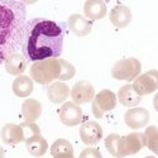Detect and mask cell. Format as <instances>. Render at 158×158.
<instances>
[{"label": "cell", "instance_id": "cell-20", "mask_svg": "<svg viewBox=\"0 0 158 158\" xmlns=\"http://www.w3.org/2000/svg\"><path fill=\"white\" fill-rule=\"evenodd\" d=\"M5 70L13 76L23 75L27 70V60L19 53H13L5 60Z\"/></svg>", "mask_w": 158, "mask_h": 158}, {"label": "cell", "instance_id": "cell-13", "mask_svg": "<svg viewBox=\"0 0 158 158\" xmlns=\"http://www.w3.org/2000/svg\"><path fill=\"white\" fill-rule=\"evenodd\" d=\"M70 95V87L62 81L52 82L47 87L48 100L53 104H62Z\"/></svg>", "mask_w": 158, "mask_h": 158}, {"label": "cell", "instance_id": "cell-18", "mask_svg": "<svg viewBox=\"0 0 158 158\" xmlns=\"http://www.w3.org/2000/svg\"><path fill=\"white\" fill-rule=\"evenodd\" d=\"M22 114L27 123H34L42 114V104L35 99H27L22 105Z\"/></svg>", "mask_w": 158, "mask_h": 158}, {"label": "cell", "instance_id": "cell-7", "mask_svg": "<svg viewBox=\"0 0 158 158\" xmlns=\"http://www.w3.org/2000/svg\"><path fill=\"white\" fill-rule=\"evenodd\" d=\"M58 116L62 124H64L66 127H75L82 122L84 114H82V109L77 104L72 101H67L60 108Z\"/></svg>", "mask_w": 158, "mask_h": 158}, {"label": "cell", "instance_id": "cell-29", "mask_svg": "<svg viewBox=\"0 0 158 158\" xmlns=\"http://www.w3.org/2000/svg\"><path fill=\"white\" fill-rule=\"evenodd\" d=\"M144 158H156V157H153V156H149V157H144Z\"/></svg>", "mask_w": 158, "mask_h": 158}, {"label": "cell", "instance_id": "cell-4", "mask_svg": "<svg viewBox=\"0 0 158 158\" xmlns=\"http://www.w3.org/2000/svg\"><path fill=\"white\" fill-rule=\"evenodd\" d=\"M142 64L139 60L134 57L119 60L111 69V76L115 80H125V81H134L140 75Z\"/></svg>", "mask_w": 158, "mask_h": 158}, {"label": "cell", "instance_id": "cell-25", "mask_svg": "<svg viewBox=\"0 0 158 158\" xmlns=\"http://www.w3.org/2000/svg\"><path fill=\"white\" fill-rule=\"evenodd\" d=\"M58 63H60V67H61V73L58 80L63 81H67L70 78H72V76H75L76 73V69L72 63H70L69 61H66L63 58H58Z\"/></svg>", "mask_w": 158, "mask_h": 158}, {"label": "cell", "instance_id": "cell-1", "mask_svg": "<svg viewBox=\"0 0 158 158\" xmlns=\"http://www.w3.org/2000/svg\"><path fill=\"white\" fill-rule=\"evenodd\" d=\"M25 41V53L28 60L37 62L48 58H57L63 46L64 32L56 22L47 19H34L29 22Z\"/></svg>", "mask_w": 158, "mask_h": 158}, {"label": "cell", "instance_id": "cell-23", "mask_svg": "<svg viewBox=\"0 0 158 158\" xmlns=\"http://www.w3.org/2000/svg\"><path fill=\"white\" fill-rule=\"evenodd\" d=\"M124 144H125V153L127 156L138 153L146 144H144V135L143 133H130L127 137H124Z\"/></svg>", "mask_w": 158, "mask_h": 158}, {"label": "cell", "instance_id": "cell-17", "mask_svg": "<svg viewBox=\"0 0 158 158\" xmlns=\"http://www.w3.org/2000/svg\"><path fill=\"white\" fill-rule=\"evenodd\" d=\"M13 93H14L18 98H27L29 96L33 90H34V84L33 80L29 76H18L11 85Z\"/></svg>", "mask_w": 158, "mask_h": 158}, {"label": "cell", "instance_id": "cell-10", "mask_svg": "<svg viewBox=\"0 0 158 158\" xmlns=\"http://www.w3.org/2000/svg\"><path fill=\"white\" fill-rule=\"evenodd\" d=\"M124 122L130 129L144 128L149 122V113L143 108H131L125 113Z\"/></svg>", "mask_w": 158, "mask_h": 158}, {"label": "cell", "instance_id": "cell-28", "mask_svg": "<svg viewBox=\"0 0 158 158\" xmlns=\"http://www.w3.org/2000/svg\"><path fill=\"white\" fill-rule=\"evenodd\" d=\"M0 158H4V149L0 147Z\"/></svg>", "mask_w": 158, "mask_h": 158}, {"label": "cell", "instance_id": "cell-26", "mask_svg": "<svg viewBox=\"0 0 158 158\" xmlns=\"http://www.w3.org/2000/svg\"><path fill=\"white\" fill-rule=\"evenodd\" d=\"M20 128L23 129V133H24V139H28L34 135H41V129L35 123H23L20 125Z\"/></svg>", "mask_w": 158, "mask_h": 158}, {"label": "cell", "instance_id": "cell-24", "mask_svg": "<svg viewBox=\"0 0 158 158\" xmlns=\"http://www.w3.org/2000/svg\"><path fill=\"white\" fill-rule=\"evenodd\" d=\"M144 135V144L154 153L158 152V143H157V138H158V130L157 127H148L146 129V131L143 133Z\"/></svg>", "mask_w": 158, "mask_h": 158}, {"label": "cell", "instance_id": "cell-2", "mask_svg": "<svg viewBox=\"0 0 158 158\" xmlns=\"http://www.w3.org/2000/svg\"><path fill=\"white\" fill-rule=\"evenodd\" d=\"M24 17L20 3L0 4V63L17 53L23 44Z\"/></svg>", "mask_w": 158, "mask_h": 158}, {"label": "cell", "instance_id": "cell-3", "mask_svg": "<svg viewBox=\"0 0 158 158\" xmlns=\"http://www.w3.org/2000/svg\"><path fill=\"white\" fill-rule=\"evenodd\" d=\"M61 67L58 58H48L43 61H37L31 66L29 76L32 80L41 85L52 84L60 77Z\"/></svg>", "mask_w": 158, "mask_h": 158}, {"label": "cell", "instance_id": "cell-22", "mask_svg": "<svg viewBox=\"0 0 158 158\" xmlns=\"http://www.w3.org/2000/svg\"><path fill=\"white\" fill-rule=\"evenodd\" d=\"M51 154L53 158H75L72 144L66 139H57L51 147Z\"/></svg>", "mask_w": 158, "mask_h": 158}, {"label": "cell", "instance_id": "cell-15", "mask_svg": "<svg viewBox=\"0 0 158 158\" xmlns=\"http://www.w3.org/2000/svg\"><path fill=\"white\" fill-rule=\"evenodd\" d=\"M69 28L77 37H85L91 32V22L80 14H72L69 18Z\"/></svg>", "mask_w": 158, "mask_h": 158}, {"label": "cell", "instance_id": "cell-5", "mask_svg": "<svg viewBox=\"0 0 158 158\" xmlns=\"http://www.w3.org/2000/svg\"><path fill=\"white\" fill-rule=\"evenodd\" d=\"M115 106H116V95L113 91L105 89L101 90L98 95H95L91 110H93L94 116L100 119V118L104 116L105 113H109L113 109H115Z\"/></svg>", "mask_w": 158, "mask_h": 158}, {"label": "cell", "instance_id": "cell-8", "mask_svg": "<svg viewBox=\"0 0 158 158\" xmlns=\"http://www.w3.org/2000/svg\"><path fill=\"white\" fill-rule=\"evenodd\" d=\"M71 98H72V102L77 105L90 102L95 98V87L89 81L85 80L77 81L71 90Z\"/></svg>", "mask_w": 158, "mask_h": 158}, {"label": "cell", "instance_id": "cell-6", "mask_svg": "<svg viewBox=\"0 0 158 158\" xmlns=\"http://www.w3.org/2000/svg\"><path fill=\"white\" fill-rule=\"evenodd\" d=\"M131 87H133V90L140 98L143 95H148L157 91V87H158L157 70H151L143 75H139L134 80V84L131 85Z\"/></svg>", "mask_w": 158, "mask_h": 158}, {"label": "cell", "instance_id": "cell-27", "mask_svg": "<svg viewBox=\"0 0 158 158\" xmlns=\"http://www.w3.org/2000/svg\"><path fill=\"white\" fill-rule=\"evenodd\" d=\"M78 158H102V156H101L100 151L96 148H85L80 153V157Z\"/></svg>", "mask_w": 158, "mask_h": 158}, {"label": "cell", "instance_id": "cell-21", "mask_svg": "<svg viewBox=\"0 0 158 158\" xmlns=\"http://www.w3.org/2000/svg\"><path fill=\"white\" fill-rule=\"evenodd\" d=\"M25 144H27V149L31 156L33 157H42L47 152L48 143L42 135H34L28 139H25Z\"/></svg>", "mask_w": 158, "mask_h": 158}, {"label": "cell", "instance_id": "cell-14", "mask_svg": "<svg viewBox=\"0 0 158 158\" xmlns=\"http://www.w3.org/2000/svg\"><path fill=\"white\" fill-rule=\"evenodd\" d=\"M131 10L125 5H118L110 11V22L116 28H125L131 22Z\"/></svg>", "mask_w": 158, "mask_h": 158}, {"label": "cell", "instance_id": "cell-11", "mask_svg": "<svg viewBox=\"0 0 158 158\" xmlns=\"http://www.w3.org/2000/svg\"><path fill=\"white\" fill-rule=\"evenodd\" d=\"M108 6L105 2L101 0H87L84 5V13H85V18L89 19L90 22L93 20H99L102 19L106 15Z\"/></svg>", "mask_w": 158, "mask_h": 158}, {"label": "cell", "instance_id": "cell-9", "mask_svg": "<svg viewBox=\"0 0 158 158\" xmlns=\"http://www.w3.org/2000/svg\"><path fill=\"white\" fill-rule=\"evenodd\" d=\"M80 138L86 146H94L102 139V128L96 122H86L80 128Z\"/></svg>", "mask_w": 158, "mask_h": 158}, {"label": "cell", "instance_id": "cell-12", "mask_svg": "<svg viewBox=\"0 0 158 158\" xmlns=\"http://www.w3.org/2000/svg\"><path fill=\"white\" fill-rule=\"evenodd\" d=\"M2 139L5 144L8 146H15V144H19L20 142L25 140L24 139V133L23 129L20 128V125L18 124H5L2 129Z\"/></svg>", "mask_w": 158, "mask_h": 158}, {"label": "cell", "instance_id": "cell-19", "mask_svg": "<svg viewBox=\"0 0 158 158\" xmlns=\"http://www.w3.org/2000/svg\"><path fill=\"white\" fill-rule=\"evenodd\" d=\"M116 99L120 101L122 105L128 106V108H135L142 100V98L135 93L133 90V87H131V85H129V84L124 85L119 89Z\"/></svg>", "mask_w": 158, "mask_h": 158}, {"label": "cell", "instance_id": "cell-16", "mask_svg": "<svg viewBox=\"0 0 158 158\" xmlns=\"http://www.w3.org/2000/svg\"><path fill=\"white\" fill-rule=\"evenodd\" d=\"M105 147L108 152L114 157H125V144H124V137H120L119 134L113 133L109 134L105 139Z\"/></svg>", "mask_w": 158, "mask_h": 158}]
</instances>
